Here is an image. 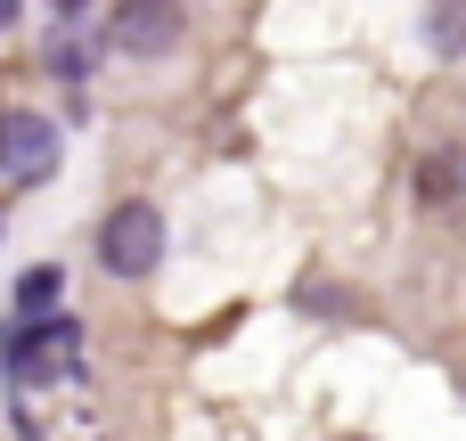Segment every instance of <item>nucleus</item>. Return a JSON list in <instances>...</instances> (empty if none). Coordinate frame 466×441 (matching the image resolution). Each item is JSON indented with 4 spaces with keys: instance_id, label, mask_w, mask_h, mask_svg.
Masks as SVG:
<instances>
[{
    "instance_id": "8",
    "label": "nucleus",
    "mask_w": 466,
    "mask_h": 441,
    "mask_svg": "<svg viewBox=\"0 0 466 441\" xmlns=\"http://www.w3.org/2000/svg\"><path fill=\"white\" fill-rule=\"evenodd\" d=\"M8 25H16V0H0V33H8Z\"/></svg>"
},
{
    "instance_id": "4",
    "label": "nucleus",
    "mask_w": 466,
    "mask_h": 441,
    "mask_svg": "<svg viewBox=\"0 0 466 441\" xmlns=\"http://www.w3.org/2000/svg\"><path fill=\"white\" fill-rule=\"evenodd\" d=\"M180 33H188L180 0H115V25H106V41L123 57H164V49H180Z\"/></svg>"
},
{
    "instance_id": "6",
    "label": "nucleus",
    "mask_w": 466,
    "mask_h": 441,
    "mask_svg": "<svg viewBox=\"0 0 466 441\" xmlns=\"http://www.w3.org/2000/svg\"><path fill=\"white\" fill-rule=\"evenodd\" d=\"M426 49L466 57V0H426Z\"/></svg>"
},
{
    "instance_id": "3",
    "label": "nucleus",
    "mask_w": 466,
    "mask_h": 441,
    "mask_svg": "<svg viewBox=\"0 0 466 441\" xmlns=\"http://www.w3.org/2000/svg\"><path fill=\"white\" fill-rule=\"evenodd\" d=\"M57 155H66V131L49 115H33V106L0 115V172L8 180H41V172H57Z\"/></svg>"
},
{
    "instance_id": "5",
    "label": "nucleus",
    "mask_w": 466,
    "mask_h": 441,
    "mask_svg": "<svg viewBox=\"0 0 466 441\" xmlns=\"http://www.w3.org/2000/svg\"><path fill=\"white\" fill-rule=\"evenodd\" d=\"M57 295H66V270L57 262H33L16 278V319H57Z\"/></svg>"
},
{
    "instance_id": "1",
    "label": "nucleus",
    "mask_w": 466,
    "mask_h": 441,
    "mask_svg": "<svg viewBox=\"0 0 466 441\" xmlns=\"http://www.w3.org/2000/svg\"><path fill=\"white\" fill-rule=\"evenodd\" d=\"M82 368V327L57 311V319H16L8 336H0V376L16 385V393H41V385H57V376H74Z\"/></svg>"
},
{
    "instance_id": "2",
    "label": "nucleus",
    "mask_w": 466,
    "mask_h": 441,
    "mask_svg": "<svg viewBox=\"0 0 466 441\" xmlns=\"http://www.w3.org/2000/svg\"><path fill=\"white\" fill-rule=\"evenodd\" d=\"M98 262H106V278H147L164 262V213L156 205H115L98 221Z\"/></svg>"
},
{
    "instance_id": "7",
    "label": "nucleus",
    "mask_w": 466,
    "mask_h": 441,
    "mask_svg": "<svg viewBox=\"0 0 466 441\" xmlns=\"http://www.w3.org/2000/svg\"><path fill=\"white\" fill-rule=\"evenodd\" d=\"M49 8H57V16H82V8H90V0H49Z\"/></svg>"
}]
</instances>
